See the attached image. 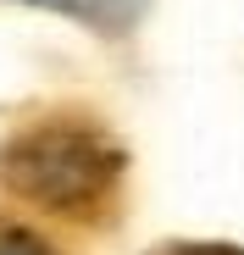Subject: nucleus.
<instances>
[{
	"instance_id": "1",
	"label": "nucleus",
	"mask_w": 244,
	"mask_h": 255,
	"mask_svg": "<svg viewBox=\"0 0 244 255\" xmlns=\"http://www.w3.org/2000/svg\"><path fill=\"white\" fill-rule=\"evenodd\" d=\"M128 155L89 111H45L0 139V189L56 222H100L122 194Z\"/></svg>"
},
{
	"instance_id": "2",
	"label": "nucleus",
	"mask_w": 244,
	"mask_h": 255,
	"mask_svg": "<svg viewBox=\"0 0 244 255\" xmlns=\"http://www.w3.org/2000/svg\"><path fill=\"white\" fill-rule=\"evenodd\" d=\"M28 6H45L78 28L100 33V39H122V33H133V22L144 17L150 0H28Z\"/></svg>"
},
{
	"instance_id": "3",
	"label": "nucleus",
	"mask_w": 244,
	"mask_h": 255,
	"mask_svg": "<svg viewBox=\"0 0 244 255\" xmlns=\"http://www.w3.org/2000/svg\"><path fill=\"white\" fill-rule=\"evenodd\" d=\"M0 255H67L50 233H39L17 217H0Z\"/></svg>"
},
{
	"instance_id": "4",
	"label": "nucleus",
	"mask_w": 244,
	"mask_h": 255,
	"mask_svg": "<svg viewBox=\"0 0 244 255\" xmlns=\"http://www.w3.org/2000/svg\"><path fill=\"white\" fill-rule=\"evenodd\" d=\"M155 255H244V250H233V244H167Z\"/></svg>"
}]
</instances>
